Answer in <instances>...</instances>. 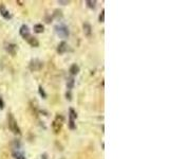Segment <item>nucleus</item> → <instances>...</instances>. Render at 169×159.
<instances>
[{
  "label": "nucleus",
  "instance_id": "f257e3e1",
  "mask_svg": "<svg viewBox=\"0 0 169 159\" xmlns=\"http://www.w3.org/2000/svg\"><path fill=\"white\" fill-rule=\"evenodd\" d=\"M8 119H9V126H10L11 130L14 132V134L20 135V128H19V126H18V124H17V121L15 120L14 116H13L12 114H10Z\"/></svg>",
  "mask_w": 169,
  "mask_h": 159
},
{
  "label": "nucleus",
  "instance_id": "f03ea898",
  "mask_svg": "<svg viewBox=\"0 0 169 159\" xmlns=\"http://www.w3.org/2000/svg\"><path fill=\"white\" fill-rule=\"evenodd\" d=\"M63 122H64V118L61 116H57V117H56V119L53 121L52 127H53V130L56 132V134H57V132H59V130L61 129Z\"/></svg>",
  "mask_w": 169,
  "mask_h": 159
},
{
  "label": "nucleus",
  "instance_id": "7ed1b4c3",
  "mask_svg": "<svg viewBox=\"0 0 169 159\" xmlns=\"http://www.w3.org/2000/svg\"><path fill=\"white\" fill-rule=\"evenodd\" d=\"M56 32H57V34L61 37H68L69 36V30L66 25H57L56 26Z\"/></svg>",
  "mask_w": 169,
  "mask_h": 159
},
{
  "label": "nucleus",
  "instance_id": "20e7f679",
  "mask_svg": "<svg viewBox=\"0 0 169 159\" xmlns=\"http://www.w3.org/2000/svg\"><path fill=\"white\" fill-rule=\"evenodd\" d=\"M20 35L24 38V39H27L30 37V30H29V26L23 24L21 28H20Z\"/></svg>",
  "mask_w": 169,
  "mask_h": 159
},
{
  "label": "nucleus",
  "instance_id": "39448f33",
  "mask_svg": "<svg viewBox=\"0 0 169 159\" xmlns=\"http://www.w3.org/2000/svg\"><path fill=\"white\" fill-rule=\"evenodd\" d=\"M67 49H68L67 43H66V41H61V43L58 45V47H57V52L59 53V54H63V53H65V52L67 51Z\"/></svg>",
  "mask_w": 169,
  "mask_h": 159
},
{
  "label": "nucleus",
  "instance_id": "423d86ee",
  "mask_svg": "<svg viewBox=\"0 0 169 159\" xmlns=\"http://www.w3.org/2000/svg\"><path fill=\"white\" fill-rule=\"evenodd\" d=\"M27 41H29V44H30L32 47H38V46H39V41H38L37 38H35V37L30 36L29 38H27Z\"/></svg>",
  "mask_w": 169,
  "mask_h": 159
},
{
  "label": "nucleus",
  "instance_id": "0eeeda50",
  "mask_svg": "<svg viewBox=\"0 0 169 159\" xmlns=\"http://www.w3.org/2000/svg\"><path fill=\"white\" fill-rule=\"evenodd\" d=\"M0 13H1V15L5 18V19H10L12 16H11V14H10V12L8 11V10H5L4 8H0Z\"/></svg>",
  "mask_w": 169,
  "mask_h": 159
},
{
  "label": "nucleus",
  "instance_id": "6e6552de",
  "mask_svg": "<svg viewBox=\"0 0 169 159\" xmlns=\"http://www.w3.org/2000/svg\"><path fill=\"white\" fill-rule=\"evenodd\" d=\"M83 29H85V34L87 36L91 35V25L89 23H83Z\"/></svg>",
  "mask_w": 169,
  "mask_h": 159
},
{
  "label": "nucleus",
  "instance_id": "1a4fd4ad",
  "mask_svg": "<svg viewBox=\"0 0 169 159\" xmlns=\"http://www.w3.org/2000/svg\"><path fill=\"white\" fill-rule=\"evenodd\" d=\"M70 72H71L72 74H77V73L79 72V67H78V65L73 64V65L71 66V68H70Z\"/></svg>",
  "mask_w": 169,
  "mask_h": 159
},
{
  "label": "nucleus",
  "instance_id": "9d476101",
  "mask_svg": "<svg viewBox=\"0 0 169 159\" xmlns=\"http://www.w3.org/2000/svg\"><path fill=\"white\" fill-rule=\"evenodd\" d=\"M13 156H14L15 159H25L24 155H23L21 152H18V151H17V152L15 151V152L13 153Z\"/></svg>",
  "mask_w": 169,
  "mask_h": 159
},
{
  "label": "nucleus",
  "instance_id": "9b49d317",
  "mask_svg": "<svg viewBox=\"0 0 169 159\" xmlns=\"http://www.w3.org/2000/svg\"><path fill=\"white\" fill-rule=\"evenodd\" d=\"M34 30L36 33H41V32H43V25L42 24H35Z\"/></svg>",
  "mask_w": 169,
  "mask_h": 159
},
{
  "label": "nucleus",
  "instance_id": "f8f14e48",
  "mask_svg": "<svg viewBox=\"0 0 169 159\" xmlns=\"http://www.w3.org/2000/svg\"><path fill=\"white\" fill-rule=\"evenodd\" d=\"M7 49H8V51L11 53L12 55H14V54H15V49H16V46H15V45H9Z\"/></svg>",
  "mask_w": 169,
  "mask_h": 159
},
{
  "label": "nucleus",
  "instance_id": "ddd939ff",
  "mask_svg": "<svg viewBox=\"0 0 169 159\" xmlns=\"http://www.w3.org/2000/svg\"><path fill=\"white\" fill-rule=\"evenodd\" d=\"M76 117H77V115H76L75 110H74L73 108H71V109H70V120L74 121V119H75Z\"/></svg>",
  "mask_w": 169,
  "mask_h": 159
},
{
  "label": "nucleus",
  "instance_id": "4468645a",
  "mask_svg": "<svg viewBox=\"0 0 169 159\" xmlns=\"http://www.w3.org/2000/svg\"><path fill=\"white\" fill-rule=\"evenodd\" d=\"M67 86H68V89H72L73 86H74V78H70L68 83H67Z\"/></svg>",
  "mask_w": 169,
  "mask_h": 159
},
{
  "label": "nucleus",
  "instance_id": "2eb2a0df",
  "mask_svg": "<svg viewBox=\"0 0 169 159\" xmlns=\"http://www.w3.org/2000/svg\"><path fill=\"white\" fill-rule=\"evenodd\" d=\"M87 3H88V7H89V8L94 9V8H95V4H96V1H90V0H88Z\"/></svg>",
  "mask_w": 169,
  "mask_h": 159
},
{
  "label": "nucleus",
  "instance_id": "dca6fc26",
  "mask_svg": "<svg viewBox=\"0 0 169 159\" xmlns=\"http://www.w3.org/2000/svg\"><path fill=\"white\" fill-rule=\"evenodd\" d=\"M39 93L42 96V98H43V99H46V98H47V94H46V92H44V90H43V88H42V87H39Z\"/></svg>",
  "mask_w": 169,
  "mask_h": 159
},
{
  "label": "nucleus",
  "instance_id": "f3484780",
  "mask_svg": "<svg viewBox=\"0 0 169 159\" xmlns=\"http://www.w3.org/2000/svg\"><path fill=\"white\" fill-rule=\"evenodd\" d=\"M104 20H105V11L103 10L102 11V14L99 15V21L100 22H104Z\"/></svg>",
  "mask_w": 169,
  "mask_h": 159
},
{
  "label": "nucleus",
  "instance_id": "a211bd4d",
  "mask_svg": "<svg viewBox=\"0 0 169 159\" xmlns=\"http://www.w3.org/2000/svg\"><path fill=\"white\" fill-rule=\"evenodd\" d=\"M3 105H4V103H3V101H2V99L0 98V108H3Z\"/></svg>",
  "mask_w": 169,
  "mask_h": 159
}]
</instances>
